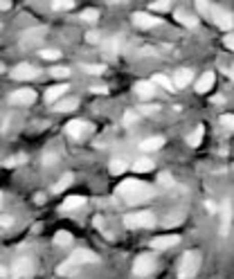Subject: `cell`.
Masks as SVG:
<instances>
[{"label":"cell","mask_w":234,"mask_h":279,"mask_svg":"<svg viewBox=\"0 0 234 279\" xmlns=\"http://www.w3.org/2000/svg\"><path fill=\"white\" fill-rule=\"evenodd\" d=\"M117 194L124 198L126 203L131 205H138V203H144V201H149L151 198V194L153 189L146 183H142V180H124L122 185L117 187Z\"/></svg>","instance_id":"6da1fadb"},{"label":"cell","mask_w":234,"mask_h":279,"mask_svg":"<svg viewBox=\"0 0 234 279\" xmlns=\"http://www.w3.org/2000/svg\"><path fill=\"white\" fill-rule=\"evenodd\" d=\"M97 261L99 259H97L95 252H90V250H77V252H72L70 257L56 268V272H59V275H72V272L79 270L83 264H97Z\"/></svg>","instance_id":"7a4b0ae2"},{"label":"cell","mask_w":234,"mask_h":279,"mask_svg":"<svg viewBox=\"0 0 234 279\" xmlns=\"http://www.w3.org/2000/svg\"><path fill=\"white\" fill-rule=\"evenodd\" d=\"M201 270V252L198 250H189L178 264V277L180 279H194Z\"/></svg>","instance_id":"3957f363"},{"label":"cell","mask_w":234,"mask_h":279,"mask_svg":"<svg viewBox=\"0 0 234 279\" xmlns=\"http://www.w3.org/2000/svg\"><path fill=\"white\" fill-rule=\"evenodd\" d=\"M124 225L131 227V230H138V227H151L156 225V216L151 212H133L124 216Z\"/></svg>","instance_id":"277c9868"},{"label":"cell","mask_w":234,"mask_h":279,"mask_svg":"<svg viewBox=\"0 0 234 279\" xmlns=\"http://www.w3.org/2000/svg\"><path fill=\"white\" fill-rule=\"evenodd\" d=\"M156 270V257L153 254H140L133 264V275L135 277H149Z\"/></svg>","instance_id":"5b68a950"},{"label":"cell","mask_w":234,"mask_h":279,"mask_svg":"<svg viewBox=\"0 0 234 279\" xmlns=\"http://www.w3.org/2000/svg\"><path fill=\"white\" fill-rule=\"evenodd\" d=\"M38 68L36 66H32V63H20V66H16L14 70H11V77L16 79V81H30V79H36L38 77Z\"/></svg>","instance_id":"8992f818"},{"label":"cell","mask_w":234,"mask_h":279,"mask_svg":"<svg viewBox=\"0 0 234 279\" xmlns=\"http://www.w3.org/2000/svg\"><path fill=\"white\" fill-rule=\"evenodd\" d=\"M34 99H36V93H34L32 88H20L9 95V101L14 106H30V104H34Z\"/></svg>","instance_id":"52a82bcc"},{"label":"cell","mask_w":234,"mask_h":279,"mask_svg":"<svg viewBox=\"0 0 234 279\" xmlns=\"http://www.w3.org/2000/svg\"><path fill=\"white\" fill-rule=\"evenodd\" d=\"M68 135L70 138H75V140H81L83 135H88L90 133V124L88 122H83V119H72V122H68Z\"/></svg>","instance_id":"ba28073f"},{"label":"cell","mask_w":234,"mask_h":279,"mask_svg":"<svg viewBox=\"0 0 234 279\" xmlns=\"http://www.w3.org/2000/svg\"><path fill=\"white\" fill-rule=\"evenodd\" d=\"M32 270H34V261L27 259V257H23V259H18L14 266H11V277H14V279L30 277Z\"/></svg>","instance_id":"9c48e42d"},{"label":"cell","mask_w":234,"mask_h":279,"mask_svg":"<svg viewBox=\"0 0 234 279\" xmlns=\"http://www.w3.org/2000/svg\"><path fill=\"white\" fill-rule=\"evenodd\" d=\"M209 18H214L216 20V25L221 27V30H232V16L227 14V11L223 7H212V16Z\"/></svg>","instance_id":"30bf717a"},{"label":"cell","mask_w":234,"mask_h":279,"mask_svg":"<svg viewBox=\"0 0 234 279\" xmlns=\"http://www.w3.org/2000/svg\"><path fill=\"white\" fill-rule=\"evenodd\" d=\"M180 243V237L178 234H164V237H156L151 241V248L153 250H167V248H174Z\"/></svg>","instance_id":"8fae6325"},{"label":"cell","mask_w":234,"mask_h":279,"mask_svg":"<svg viewBox=\"0 0 234 279\" xmlns=\"http://www.w3.org/2000/svg\"><path fill=\"white\" fill-rule=\"evenodd\" d=\"M133 23L138 27H142V30H149V27L160 25V18H156V16H151V14H146V11H135V14H133Z\"/></svg>","instance_id":"7c38bea8"},{"label":"cell","mask_w":234,"mask_h":279,"mask_svg":"<svg viewBox=\"0 0 234 279\" xmlns=\"http://www.w3.org/2000/svg\"><path fill=\"white\" fill-rule=\"evenodd\" d=\"M230 225H232V203L225 201L223 209H221V234L223 237L230 234Z\"/></svg>","instance_id":"4fadbf2b"},{"label":"cell","mask_w":234,"mask_h":279,"mask_svg":"<svg viewBox=\"0 0 234 279\" xmlns=\"http://www.w3.org/2000/svg\"><path fill=\"white\" fill-rule=\"evenodd\" d=\"M189 81H192V70H187V68H180V70H176V75H174V86H176V88L189 86Z\"/></svg>","instance_id":"5bb4252c"},{"label":"cell","mask_w":234,"mask_h":279,"mask_svg":"<svg viewBox=\"0 0 234 279\" xmlns=\"http://www.w3.org/2000/svg\"><path fill=\"white\" fill-rule=\"evenodd\" d=\"M214 81H216L214 72H205V75H203L201 79H198L196 90H198V93H207V90H212V88H214Z\"/></svg>","instance_id":"9a60e30c"},{"label":"cell","mask_w":234,"mask_h":279,"mask_svg":"<svg viewBox=\"0 0 234 279\" xmlns=\"http://www.w3.org/2000/svg\"><path fill=\"white\" fill-rule=\"evenodd\" d=\"M135 93H138V97H142V99H149V97H153V93H156V86H153L151 81H138L135 83Z\"/></svg>","instance_id":"2e32d148"},{"label":"cell","mask_w":234,"mask_h":279,"mask_svg":"<svg viewBox=\"0 0 234 279\" xmlns=\"http://www.w3.org/2000/svg\"><path fill=\"white\" fill-rule=\"evenodd\" d=\"M66 90H68L66 83H56V86H52L48 93H45V101H50V104H52V101H56L59 97L66 95Z\"/></svg>","instance_id":"e0dca14e"},{"label":"cell","mask_w":234,"mask_h":279,"mask_svg":"<svg viewBox=\"0 0 234 279\" xmlns=\"http://www.w3.org/2000/svg\"><path fill=\"white\" fill-rule=\"evenodd\" d=\"M162 144H164V138L156 135V138H146L140 146H142V151H158V149H162Z\"/></svg>","instance_id":"ac0fdd59"},{"label":"cell","mask_w":234,"mask_h":279,"mask_svg":"<svg viewBox=\"0 0 234 279\" xmlns=\"http://www.w3.org/2000/svg\"><path fill=\"white\" fill-rule=\"evenodd\" d=\"M83 203H86V198H81V196H70L68 201H63V205H61V209H63V212H70V209L81 207Z\"/></svg>","instance_id":"d6986e66"},{"label":"cell","mask_w":234,"mask_h":279,"mask_svg":"<svg viewBox=\"0 0 234 279\" xmlns=\"http://www.w3.org/2000/svg\"><path fill=\"white\" fill-rule=\"evenodd\" d=\"M79 101L75 99V97H68V99H61L59 104H56V111L59 113H70V111H75Z\"/></svg>","instance_id":"ffe728a7"},{"label":"cell","mask_w":234,"mask_h":279,"mask_svg":"<svg viewBox=\"0 0 234 279\" xmlns=\"http://www.w3.org/2000/svg\"><path fill=\"white\" fill-rule=\"evenodd\" d=\"M176 18H178V23H182V25H187V27H196V18L194 16H189L185 9H176Z\"/></svg>","instance_id":"44dd1931"},{"label":"cell","mask_w":234,"mask_h":279,"mask_svg":"<svg viewBox=\"0 0 234 279\" xmlns=\"http://www.w3.org/2000/svg\"><path fill=\"white\" fill-rule=\"evenodd\" d=\"M153 86H162L164 90H174L176 86H174V81H171V79L169 77H164V75H156V77H153Z\"/></svg>","instance_id":"7402d4cb"},{"label":"cell","mask_w":234,"mask_h":279,"mask_svg":"<svg viewBox=\"0 0 234 279\" xmlns=\"http://www.w3.org/2000/svg\"><path fill=\"white\" fill-rule=\"evenodd\" d=\"M133 169L138 174H144V171H151L153 169V162L149 160V158H140V160H135V164H133Z\"/></svg>","instance_id":"603a6c76"},{"label":"cell","mask_w":234,"mask_h":279,"mask_svg":"<svg viewBox=\"0 0 234 279\" xmlns=\"http://www.w3.org/2000/svg\"><path fill=\"white\" fill-rule=\"evenodd\" d=\"M70 241H72V234H70V232H66V230H61V232H56V234H54L56 246H68Z\"/></svg>","instance_id":"cb8c5ba5"},{"label":"cell","mask_w":234,"mask_h":279,"mask_svg":"<svg viewBox=\"0 0 234 279\" xmlns=\"http://www.w3.org/2000/svg\"><path fill=\"white\" fill-rule=\"evenodd\" d=\"M203 133H205V128H203V126H196V131H194V133L189 135V144H192V146H198V144H201Z\"/></svg>","instance_id":"d4e9b609"},{"label":"cell","mask_w":234,"mask_h":279,"mask_svg":"<svg viewBox=\"0 0 234 279\" xmlns=\"http://www.w3.org/2000/svg\"><path fill=\"white\" fill-rule=\"evenodd\" d=\"M70 183H72V174H66L63 178H61L59 183L54 185V191H56V194H59V191H63L66 187H70Z\"/></svg>","instance_id":"484cf974"},{"label":"cell","mask_w":234,"mask_h":279,"mask_svg":"<svg viewBox=\"0 0 234 279\" xmlns=\"http://www.w3.org/2000/svg\"><path fill=\"white\" fill-rule=\"evenodd\" d=\"M196 7H198V11H201L203 16H207V18H209V16H212V7H214V5L205 3V0H198V3H196Z\"/></svg>","instance_id":"4316f807"},{"label":"cell","mask_w":234,"mask_h":279,"mask_svg":"<svg viewBox=\"0 0 234 279\" xmlns=\"http://www.w3.org/2000/svg\"><path fill=\"white\" fill-rule=\"evenodd\" d=\"M124 169H126V162H124V160H113V162H111V174H113V176L122 174Z\"/></svg>","instance_id":"83f0119b"},{"label":"cell","mask_w":234,"mask_h":279,"mask_svg":"<svg viewBox=\"0 0 234 279\" xmlns=\"http://www.w3.org/2000/svg\"><path fill=\"white\" fill-rule=\"evenodd\" d=\"M79 18H81V20H97V18H99V11H97V9H83Z\"/></svg>","instance_id":"f1b7e54d"},{"label":"cell","mask_w":234,"mask_h":279,"mask_svg":"<svg viewBox=\"0 0 234 279\" xmlns=\"http://www.w3.org/2000/svg\"><path fill=\"white\" fill-rule=\"evenodd\" d=\"M119 45H122V41H119V38L115 36V38H113V41H111V43H108V45H106L108 54H117V52H119Z\"/></svg>","instance_id":"f546056e"},{"label":"cell","mask_w":234,"mask_h":279,"mask_svg":"<svg viewBox=\"0 0 234 279\" xmlns=\"http://www.w3.org/2000/svg\"><path fill=\"white\" fill-rule=\"evenodd\" d=\"M221 124H223L225 128H234V115H230V113L221 115Z\"/></svg>","instance_id":"4dcf8cb0"},{"label":"cell","mask_w":234,"mask_h":279,"mask_svg":"<svg viewBox=\"0 0 234 279\" xmlns=\"http://www.w3.org/2000/svg\"><path fill=\"white\" fill-rule=\"evenodd\" d=\"M41 56H43V59H48V61H54V59H59V50H43V52H41Z\"/></svg>","instance_id":"1f68e13d"},{"label":"cell","mask_w":234,"mask_h":279,"mask_svg":"<svg viewBox=\"0 0 234 279\" xmlns=\"http://www.w3.org/2000/svg\"><path fill=\"white\" fill-rule=\"evenodd\" d=\"M83 70L90 72V75H101L106 68H104V66H90V63H88V66H83Z\"/></svg>","instance_id":"d6a6232c"},{"label":"cell","mask_w":234,"mask_h":279,"mask_svg":"<svg viewBox=\"0 0 234 279\" xmlns=\"http://www.w3.org/2000/svg\"><path fill=\"white\" fill-rule=\"evenodd\" d=\"M52 7L54 9H72V7H75V3H72V0H63V3H61V0H59V3H54Z\"/></svg>","instance_id":"836d02e7"},{"label":"cell","mask_w":234,"mask_h":279,"mask_svg":"<svg viewBox=\"0 0 234 279\" xmlns=\"http://www.w3.org/2000/svg\"><path fill=\"white\" fill-rule=\"evenodd\" d=\"M52 75H54L56 79H66L68 75H70V70H68V68H54Z\"/></svg>","instance_id":"e575fe53"},{"label":"cell","mask_w":234,"mask_h":279,"mask_svg":"<svg viewBox=\"0 0 234 279\" xmlns=\"http://www.w3.org/2000/svg\"><path fill=\"white\" fill-rule=\"evenodd\" d=\"M169 7H171L169 3H156V5H151V9H153V11H167Z\"/></svg>","instance_id":"d590c367"},{"label":"cell","mask_w":234,"mask_h":279,"mask_svg":"<svg viewBox=\"0 0 234 279\" xmlns=\"http://www.w3.org/2000/svg\"><path fill=\"white\" fill-rule=\"evenodd\" d=\"M133 122H138V115H135V113H126V115H124V124H133Z\"/></svg>","instance_id":"8d00e7d4"},{"label":"cell","mask_w":234,"mask_h":279,"mask_svg":"<svg viewBox=\"0 0 234 279\" xmlns=\"http://www.w3.org/2000/svg\"><path fill=\"white\" fill-rule=\"evenodd\" d=\"M171 183H174V178L169 174H160V185H171Z\"/></svg>","instance_id":"74e56055"},{"label":"cell","mask_w":234,"mask_h":279,"mask_svg":"<svg viewBox=\"0 0 234 279\" xmlns=\"http://www.w3.org/2000/svg\"><path fill=\"white\" fill-rule=\"evenodd\" d=\"M101 41V36L97 32H88V43H99Z\"/></svg>","instance_id":"f35d334b"},{"label":"cell","mask_w":234,"mask_h":279,"mask_svg":"<svg viewBox=\"0 0 234 279\" xmlns=\"http://www.w3.org/2000/svg\"><path fill=\"white\" fill-rule=\"evenodd\" d=\"M20 160H25V156H18V158H11V160H7L5 164L7 167H16V164H20Z\"/></svg>","instance_id":"ab89813d"},{"label":"cell","mask_w":234,"mask_h":279,"mask_svg":"<svg viewBox=\"0 0 234 279\" xmlns=\"http://www.w3.org/2000/svg\"><path fill=\"white\" fill-rule=\"evenodd\" d=\"M11 223H14V219H11V216H0V225H3V227H9Z\"/></svg>","instance_id":"60d3db41"},{"label":"cell","mask_w":234,"mask_h":279,"mask_svg":"<svg viewBox=\"0 0 234 279\" xmlns=\"http://www.w3.org/2000/svg\"><path fill=\"white\" fill-rule=\"evenodd\" d=\"M225 41V48H230V50H234V34H227V36L223 38Z\"/></svg>","instance_id":"b9f144b4"},{"label":"cell","mask_w":234,"mask_h":279,"mask_svg":"<svg viewBox=\"0 0 234 279\" xmlns=\"http://www.w3.org/2000/svg\"><path fill=\"white\" fill-rule=\"evenodd\" d=\"M140 108H142V113H144V115H151V113L158 111V106H140Z\"/></svg>","instance_id":"7bdbcfd3"},{"label":"cell","mask_w":234,"mask_h":279,"mask_svg":"<svg viewBox=\"0 0 234 279\" xmlns=\"http://www.w3.org/2000/svg\"><path fill=\"white\" fill-rule=\"evenodd\" d=\"M93 93H101V95H104V93H106V88H104V86H101V88H99V86H95V88H93Z\"/></svg>","instance_id":"ee69618b"},{"label":"cell","mask_w":234,"mask_h":279,"mask_svg":"<svg viewBox=\"0 0 234 279\" xmlns=\"http://www.w3.org/2000/svg\"><path fill=\"white\" fill-rule=\"evenodd\" d=\"M0 9H11V3H0Z\"/></svg>","instance_id":"f6af8a7d"},{"label":"cell","mask_w":234,"mask_h":279,"mask_svg":"<svg viewBox=\"0 0 234 279\" xmlns=\"http://www.w3.org/2000/svg\"><path fill=\"white\" fill-rule=\"evenodd\" d=\"M0 207H3V194H0Z\"/></svg>","instance_id":"bcb514c9"},{"label":"cell","mask_w":234,"mask_h":279,"mask_svg":"<svg viewBox=\"0 0 234 279\" xmlns=\"http://www.w3.org/2000/svg\"><path fill=\"white\" fill-rule=\"evenodd\" d=\"M0 27H3V25H0Z\"/></svg>","instance_id":"7dc6e473"}]
</instances>
